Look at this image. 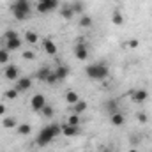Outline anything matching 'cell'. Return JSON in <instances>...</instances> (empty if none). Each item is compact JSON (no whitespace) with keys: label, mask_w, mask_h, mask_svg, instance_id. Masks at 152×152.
<instances>
[{"label":"cell","mask_w":152,"mask_h":152,"mask_svg":"<svg viewBox=\"0 0 152 152\" xmlns=\"http://www.w3.org/2000/svg\"><path fill=\"white\" fill-rule=\"evenodd\" d=\"M110 122H112L113 126H122V124H124V115L120 113V112L110 115Z\"/></svg>","instance_id":"cell-21"},{"label":"cell","mask_w":152,"mask_h":152,"mask_svg":"<svg viewBox=\"0 0 152 152\" xmlns=\"http://www.w3.org/2000/svg\"><path fill=\"white\" fill-rule=\"evenodd\" d=\"M57 81H58V78L55 75V71H51L50 76H48V80H46V83H48V85H53V83H57Z\"/></svg>","instance_id":"cell-32"},{"label":"cell","mask_w":152,"mask_h":152,"mask_svg":"<svg viewBox=\"0 0 152 152\" xmlns=\"http://www.w3.org/2000/svg\"><path fill=\"white\" fill-rule=\"evenodd\" d=\"M44 104H46V97L42 94H34V97L30 99V106L34 112H41L44 108Z\"/></svg>","instance_id":"cell-6"},{"label":"cell","mask_w":152,"mask_h":152,"mask_svg":"<svg viewBox=\"0 0 152 152\" xmlns=\"http://www.w3.org/2000/svg\"><path fill=\"white\" fill-rule=\"evenodd\" d=\"M20 36H18V32L16 30H7L5 32V41H11V39H18Z\"/></svg>","instance_id":"cell-31"},{"label":"cell","mask_w":152,"mask_h":152,"mask_svg":"<svg viewBox=\"0 0 152 152\" xmlns=\"http://www.w3.org/2000/svg\"><path fill=\"white\" fill-rule=\"evenodd\" d=\"M30 87H32V80L30 78H27V76H20L18 80H16V90L18 92H27V90H30Z\"/></svg>","instance_id":"cell-7"},{"label":"cell","mask_w":152,"mask_h":152,"mask_svg":"<svg viewBox=\"0 0 152 152\" xmlns=\"http://www.w3.org/2000/svg\"><path fill=\"white\" fill-rule=\"evenodd\" d=\"M16 131L21 134V136H28L32 133V126L30 124H18L16 126Z\"/></svg>","instance_id":"cell-18"},{"label":"cell","mask_w":152,"mask_h":152,"mask_svg":"<svg viewBox=\"0 0 152 152\" xmlns=\"http://www.w3.org/2000/svg\"><path fill=\"white\" fill-rule=\"evenodd\" d=\"M112 23L113 25H122L124 23V16H122V12L118 9H115L113 14H112Z\"/></svg>","instance_id":"cell-22"},{"label":"cell","mask_w":152,"mask_h":152,"mask_svg":"<svg viewBox=\"0 0 152 152\" xmlns=\"http://www.w3.org/2000/svg\"><path fill=\"white\" fill-rule=\"evenodd\" d=\"M55 75H57V78H58V81H60V80H66V78L69 76V67H67V66L58 64V66H57V69H55Z\"/></svg>","instance_id":"cell-14"},{"label":"cell","mask_w":152,"mask_h":152,"mask_svg":"<svg viewBox=\"0 0 152 152\" xmlns=\"http://www.w3.org/2000/svg\"><path fill=\"white\" fill-rule=\"evenodd\" d=\"M53 138H57V136H55V133H53L51 126L48 124V126H44V127H42V129L37 133L36 143H37L39 147H46L48 143H51V142H53Z\"/></svg>","instance_id":"cell-3"},{"label":"cell","mask_w":152,"mask_h":152,"mask_svg":"<svg viewBox=\"0 0 152 152\" xmlns=\"http://www.w3.org/2000/svg\"><path fill=\"white\" fill-rule=\"evenodd\" d=\"M67 124H71V126H80V117L76 113L69 115V118H67Z\"/></svg>","instance_id":"cell-29"},{"label":"cell","mask_w":152,"mask_h":152,"mask_svg":"<svg viewBox=\"0 0 152 152\" xmlns=\"http://www.w3.org/2000/svg\"><path fill=\"white\" fill-rule=\"evenodd\" d=\"M103 152H112L110 149H103Z\"/></svg>","instance_id":"cell-37"},{"label":"cell","mask_w":152,"mask_h":152,"mask_svg":"<svg viewBox=\"0 0 152 152\" xmlns=\"http://www.w3.org/2000/svg\"><path fill=\"white\" fill-rule=\"evenodd\" d=\"M5 62H9V51L4 48L0 50V64H5Z\"/></svg>","instance_id":"cell-28"},{"label":"cell","mask_w":152,"mask_h":152,"mask_svg":"<svg viewBox=\"0 0 152 152\" xmlns=\"http://www.w3.org/2000/svg\"><path fill=\"white\" fill-rule=\"evenodd\" d=\"M39 2H42V0H39Z\"/></svg>","instance_id":"cell-38"},{"label":"cell","mask_w":152,"mask_h":152,"mask_svg":"<svg viewBox=\"0 0 152 152\" xmlns=\"http://www.w3.org/2000/svg\"><path fill=\"white\" fill-rule=\"evenodd\" d=\"M25 39H27V42L28 44H36L39 41V36L36 32H32V30H28V32H25Z\"/></svg>","instance_id":"cell-24"},{"label":"cell","mask_w":152,"mask_h":152,"mask_svg":"<svg viewBox=\"0 0 152 152\" xmlns=\"http://www.w3.org/2000/svg\"><path fill=\"white\" fill-rule=\"evenodd\" d=\"M41 113L44 115L46 118H51L53 113H55V110H53V106H51V104H48V103H46V104H44V108L41 110Z\"/></svg>","instance_id":"cell-25"},{"label":"cell","mask_w":152,"mask_h":152,"mask_svg":"<svg viewBox=\"0 0 152 152\" xmlns=\"http://www.w3.org/2000/svg\"><path fill=\"white\" fill-rule=\"evenodd\" d=\"M50 73H51V69H50L48 66H44V67H41V69H39L37 73H36V78L46 83V80H48V76H50Z\"/></svg>","instance_id":"cell-17"},{"label":"cell","mask_w":152,"mask_h":152,"mask_svg":"<svg viewBox=\"0 0 152 152\" xmlns=\"http://www.w3.org/2000/svg\"><path fill=\"white\" fill-rule=\"evenodd\" d=\"M71 108H73V113L80 115V113H83V112H85V110H87V103H85V101H81V99H80V101H78V103H76V104H73V106H71Z\"/></svg>","instance_id":"cell-20"},{"label":"cell","mask_w":152,"mask_h":152,"mask_svg":"<svg viewBox=\"0 0 152 152\" xmlns=\"http://www.w3.org/2000/svg\"><path fill=\"white\" fill-rule=\"evenodd\" d=\"M127 152H138V151H136V149H129Z\"/></svg>","instance_id":"cell-36"},{"label":"cell","mask_w":152,"mask_h":152,"mask_svg":"<svg viewBox=\"0 0 152 152\" xmlns=\"http://www.w3.org/2000/svg\"><path fill=\"white\" fill-rule=\"evenodd\" d=\"M129 96H131V99H133V103H145L147 99H149V92L145 90V88H134V90H131L129 92Z\"/></svg>","instance_id":"cell-5"},{"label":"cell","mask_w":152,"mask_h":152,"mask_svg":"<svg viewBox=\"0 0 152 152\" xmlns=\"http://www.w3.org/2000/svg\"><path fill=\"white\" fill-rule=\"evenodd\" d=\"M23 58H25V60H34V58H36V53H34L32 50H25V51H23Z\"/></svg>","instance_id":"cell-30"},{"label":"cell","mask_w":152,"mask_h":152,"mask_svg":"<svg viewBox=\"0 0 152 152\" xmlns=\"http://www.w3.org/2000/svg\"><path fill=\"white\" fill-rule=\"evenodd\" d=\"M18 94H20V92H18L16 88H9V90H5V94H4V96H5V99H11V101H12V99H16V97H18Z\"/></svg>","instance_id":"cell-27"},{"label":"cell","mask_w":152,"mask_h":152,"mask_svg":"<svg viewBox=\"0 0 152 152\" xmlns=\"http://www.w3.org/2000/svg\"><path fill=\"white\" fill-rule=\"evenodd\" d=\"M5 110H7V108H5V104H2V103H0V117H4V115H5Z\"/></svg>","instance_id":"cell-35"},{"label":"cell","mask_w":152,"mask_h":152,"mask_svg":"<svg viewBox=\"0 0 152 152\" xmlns=\"http://www.w3.org/2000/svg\"><path fill=\"white\" fill-rule=\"evenodd\" d=\"M62 134L67 138H73L80 134V126H71V124H64L62 126Z\"/></svg>","instance_id":"cell-9"},{"label":"cell","mask_w":152,"mask_h":152,"mask_svg":"<svg viewBox=\"0 0 152 152\" xmlns=\"http://www.w3.org/2000/svg\"><path fill=\"white\" fill-rule=\"evenodd\" d=\"M78 23H80V27H81V28H90L94 21H92V18H90V16H87V14H85V16H81V18H80V21H78Z\"/></svg>","instance_id":"cell-23"},{"label":"cell","mask_w":152,"mask_h":152,"mask_svg":"<svg viewBox=\"0 0 152 152\" xmlns=\"http://www.w3.org/2000/svg\"><path fill=\"white\" fill-rule=\"evenodd\" d=\"M4 76H5L7 80H11V81H16V80L20 78V69H18L16 66L9 64V66H5V69H4Z\"/></svg>","instance_id":"cell-8"},{"label":"cell","mask_w":152,"mask_h":152,"mask_svg":"<svg viewBox=\"0 0 152 152\" xmlns=\"http://www.w3.org/2000/svg\"><path fill=\"white\" fill-rule=\"evenodd\" d=\"M104 112H108L110 115L117 113V112H118V101H117V99L106 101V103H104Z\"/></svg>","instance_id":"cell-13"},{"label":"cell","mask_w":152,"mask_h":152,"mask_svg":"<svg viewBox=\"0 0 152 152\" xmlns=\"http://www.w3.org/2000/svg\"><path fill=\"white\" fill-rule=\"evenodd\" d=\"M23 46V42H21V39H11V41H5V50L7 51H16V50H20Z\"/></svg>","instance_id":"cell-12"},{"label":"cell","mask_w":152,"mask_h":152,"mask_svg":"<svg viewBox=\"0 0 152 152\" xmlns=\"http://www.w3.org/2000/svg\"><path fill=\"white\" fill-rule=\"evenodd\" d=\"M60 16H62L64 20H73L75 12H73V9H71V4L62 5V9H60Z\"/></svg>","instance_id":"cell-16"},{"label":"cell","mask_w":152,"mask_h":152,"mask_svg":"<svg viewBox=\"0 0 152 152\" xmlns=\"http://www.w3.org/2000/svg\"><path fill=\"white\" fill-rule=\"evenodd\" d=\"M71 9H73L75 14H81V12H83V4H81L80 0H76V2L71 4Z\"/></svg>","instance_id":"cell-26"},{"label":"cell","mask_w":152,"mask_h":152,"mask_svg":"<svg viewBox=\"0 0 152 152\" xmlns=\"http://www.w3.org/2000/svg\"><path fill=\"white\" fill-rule=\"evenodd\" d=\"M75 57L78 60H87L88 58V50H87V46L85 44H76L75 46Z\"/></svg>","instance_id":"cell-10"},{"label":"cell","mask_w":152,"mask_h":152,"mask_svg":"<svg viewBox=\"0 0 152 152\" xmlns=\"http://www.w3.org/2000/svg\"><path fill=\"white\" fill-rule=\"evenodd\" d=\"M11 11H12V14H14L16 20L23 21V20L30 14L32 7H30V2H28V0H14V4L11 5Z\"/></svg>","instance_id":"cell-2"},{"label":"cell","mask_w":152,"mask_h":152,"mask_svg":"<svg viewBox=\"0 0 152 152\" xmlns=\"http://www.w3.org/2000/svg\"><path fill=\"white\" fill-rule=\"evenodd\" d=\"M42 48L48 55H57V44L51 41V39H44L42 41Z\"/></svg>","instance_id":"cell-11"},{"label":"cell","mask_w":152,"mask_h":152,"mask_svg":"<svg viewBox=\"0 0 152 152\" xmlns=\"http://www.w3.org/2000/svg\"><path fill=\"white\" fill-rule=\"evenodd\" d=\"M78 101H80V96H78L76 90H67V92H66V103H67V104L73 106V104H76Z\"/></svg>","instance_id":"cell-15"},{"label":"cell","mask_w":152,"mask_h":152,"mask_svg":"<svg viewBox=\"0 0 152 152\" xmlns=\"http://www.w3.org/2000/svg\"><path fill=\"white\" fill-rule=\"evenodd\" d=\"M2 126H4L5 129H12V127L18 126V120H16V117H5V118L2 120Z\"/></svg>","instance_id":"cell-19"},{"label":"cell","mask_w":152,"mask_h":152,"mask_svg":"<svg viewBox=\"0 0 152 152\" xmlns=\"http://www.w3.org/2000/svg\"><path fill=\"white\" fill-rule=\"evenodd\" d=\"M127 46L134 50V48H138V46H140V41H138V39H131V41L127 42Z\"/></svg>","instance_id":"cell-34"},{"label":"cell","mask_w":152,"mask_h":152,"mask_svg":"<svg viewBox=\"0 0 152 152\" xmlns=\"http://www.w3.org/2000/svg\"><path fill=\"white\" fill-rule=\"evenodd\" d=\"M57 7H58V0H42V2H39L37 5H36L37 12H41V14L51 12V11H55Z\"/></svg>","instance_id":"cell-4"},{"label":"cell","mask_w":152,"mask_h":152,"mask_svg":"<svg viewBox=\"0 0 152 152\" xmlns=\"http://www.w3.org/2000/svg\"><path fill=\"white\" fill-rule=\"evenodd\" d=\"M85 75L88 76L90 80H104L106 76L110 75V69L103 62H99V64H88L85 67Z\"/></svg>","instance_id":"cell-1"},{"label":"cell","mask_w":152,"mask_h":152,"mask_svg":"<svg viewBox=\"0 0 152 152\" xmlns=\"http://www.w3.org/2000/svg\"><path fill=\"white\" fill-rule=\"evenodd\" d=\"M136 117H138V122H140V124H145V122H147V113L140 112V113L136 115Z\"/></svg>","instance_id":"cell-33"}]
</instances>
